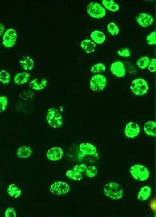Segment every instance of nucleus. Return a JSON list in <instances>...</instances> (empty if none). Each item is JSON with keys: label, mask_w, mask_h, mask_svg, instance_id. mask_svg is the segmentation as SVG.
Masks as SVG:
<instances>
[{"label": "nucleus", "mask_w": 156, "mask_h": 217, "mask_svg": "<svg viewBox=\"0 0 156 217\" xmlns=\"http://www.w3.org/2000/svg\"><path fill=\"white\" fill-rule=\"evenodd\" d=\"M118 52L119 55L124 57L129 56L130 55L129 50L126 49L119 50Z\"/></svg>", "instance_id": "412c9836"}, {"label": "nucleus", "mask_w": 156, "mask_h": 217, "mask_svg": "<svg viewBox=\"0 0 156 217\" xmlns=\"http://www.w3.org/2000/svg\"><path fill=\"white\" fill-rule=\"evenodd\" d=\"M87 10L88 14L94 18H101L105 14V9L97 3H90L87 6Z\"/></svg>", "instance_id": "f03ea898"}, {"label": "nucleus", "mask_w": 156, "mask_h": 217, "mask_svg": "<svg viewBox=\"0 0 156 217\" xmlns=\"http://www.w3.org/2000/svg\"><path fill=\"white\" fill-rule=\"evenodd\" d=\"M30 77L29 74L26 72H22L17 74L15 76L14 82L18 85L23 84L27 82Z\"/></svg>", "instance_id": "0eeeda50"}, {"label": "nucleus", "mask_w": 156, "mask_h": 217, "mask_svg": "<svg viewBox=\"0 0 156 217\" xmlns=\"http://www.w3.org/2000/svg\"><path fill=\"white\" fill-rule=\"evenodd\" d=\"M149 62V59L148 57H144L139 59L136 63L139 67L144 69L148 66Z\"/></svg>", "instance_id": "2eb2a0df"}, {"label": "nucleus", "mask_w": 156, "mask_h": 217, "mask_svg": "<svg viewBox=\"0 0 156 217\" xmlns=\"http://www.w3.org/2000/svg\"><path fill=\"white\" fill-rule=\"evenodd\" d=\"M7 192L12 197L16 198L20 195L21 191L15 184H12L9 185Z\"/></svg>", "instance_id": "ddd939ff"}, {"label": "nucleus", "mask_w": 156, "mask_h": 217, "mask_svg": "<svg viewBox=\"0 0 156 217\" xmlns=\"http://www.w3.org/2000/svg\"><path fill=\"white\" fill-rule=\"evenodd\" d=\"M91 37L93 41L98 44L103 43L105 40V36L104 33L97 30L92 32Z\"/></svg>", "instance_id": "1a4fd4ad"}, {"label": "nucleus", "mask_w": 156, "mask_h": 217, "mask_svg": "<svg viewBox=\"0 0 156 217\" xmlns=\"http://www.w3.org/2000/svg\"><path fill=\"white\" fill-rule=\"evenodd\" d=\"M11 76L10 74L5 70L0 71V81L5 84L9 83L10 81Z\"/></svg>", "instance_id": "4468645a"}, {"label": "nucleus", "mask_w": 156, "mask_h": 217, "mask_svg": "<svg viewBox=\"0 0 156 217\" xmlns=\"http://www.w3.org/2000/svg\"><path fill=\"white\" fill-rule=\"evenodd\" d=\"M111 70L114 74L117 76L122 77L125 74L124 65L121 62H116L112 64Z\"/></svg>", "instance_id": "423d86ee"}, {"label": "nucleus", "mask_w": 156, "mask_h": 217, "mask_svg": "<svg viewBox=\"0 0 156 217\" xmlns=\"http://www.w3.org/2000/svg\"><path fill=\"white\" fill-rule=\"evenodd\" d=\"M5 216L6 217H16L15 211L12 208H9L6 210L5 213Z\"/></svg>", "instance_id": "aec40b11"}, {"label": "nucleus", "mask_w": 156, "mask_h": 217, "mask_svg": "<svg viewBox=\"0 0 156 217\" xmlns=\"http://www.w3.org/2000/svg\"><path fill=\"white\" fill-rule=\"evenodd\" d=\"M136 20L141 26L147 27L152 25L154 22L153 17L146 13H141L136 18Z\"/></svg>", "instance_id": "39448f33"}, {"label": "nucleus", "mask_w": 156, "mask_h": 217, "mask_svg": "<svg viewBox=\"0 0 156 217\" xmlns=\"http://www.w3.org/2000/svg\"><path fill=\"white\" fill-rule=\"evenodd\" d=\"M155 59H153L151 62L148 67V69L151 71L154 72L155 71Z\"/></svg>", "instance_id": "4be33fe9"}, {"label": "nucleus", "mask_w": 156, "mask_h": 217, "mask_svg": "<svg viewBox=\"0 0 156 217\" xmlns=\"http://www.w3.org/2000/svg\"><path fill=\"white\" fill-rule=\"evenodd\" d=\"M16 154L20 158H26L30 154L31 150L29 147L23 146L18 149Z\"/></svg>", "instance_id": "9d476101"}, {"label": "nucleus", "mask_w": 156, "mask_h": 217, "mask_svg": "<svg viewBox=\"0 0 156 217\" xmlns=\"http://www.w3.org/2000/svg\"><path fill=\"white\" fill-rule=\"evenodd\" d=\"M22 67L26 70H31L34 66V62L30 57H27L24 60L20 61Z\"/></svg>", "instance_id": "f8f14e48"}, {"label": "nucleus", "mask_w": 156, "mask_h": 217, "mask_svg": "<svg viewBox=\"0 0 156 217\" xmlns=\"http://www.w3.org/2000/svg\"><path fill=\"white\" fill-rule=\"evenodd\" d=\"M91 70L94 72H102L105 70V67L103 64L99 63L94 66L92 67Z\"/></svg>", "instance_id": "a211bd4d"}, {"label": "nucleus", "mask_w": 156, "mask_h": 217, "mask_svg": "<svg viewBox=\"0 0 156 217\" xmlns=\"http://www.w3.org/2000/svg\"><path fill=\"white\" fill-rule=\"evenodd\" d=\"M132 92L136 95H143L147 91L148 86L146 82L141 79L133 80L130 86Z\"/></svg>", "instance_id": "f257e3e1"}, {"label": "nucleus", "mask_w": 156, "mask_h": 217, "mask_svg": "<svg viewBox=\"0 0 156 217\" xmlns=\"http://www.w3.org/2000/svg\"><path fill=\"white\" fill-rule=\"evenodd\" d=\"M90 83L92 89L96 91H100L105 87L106 84V80L102 75H96L92 78Z\"/></svg>", "instance_id": "7ed1b4c3"}, {"label": "nucleus", "mask_w": 156, "mask_h": 217, "mask_svg": "<svg viewBox=\"0 0 156 217\" xmlns=\"http://www.w3.org/2000/svg\"><path fill=\"white\" fill-rule=\"evenodd\" d=\"M4 29V28L3 25L0 24V36L2 32H3Z\"/></svg>", "instance_id": "5701e85b"}, {"label": "nucleus", "mask_w": 156, "mask_h": 217, "mask_svg": "<svg viewBox=\"0 0 156 217\" xmlns=\"http://www.w3.org/2000/svg\"><path fill=\"white\" fill-rule=\"evenodd\" d=\"M108 32L112 35H114L118 34L119 30L118 27L113 22L109 23L107 26Z\"/></svg>", "instance_id": "dca6fc26"}, {"label": "nucleus", "mask_w": 156, "mask_h": 217, "mask_svg": "<svg viewBox=\"0 0 156 217\" xmlns=\"http://www.w3.org/2000/svg\"><path fill=\"white\" fill-rule=\"evenodd\" d=\"M81 46L86 52L87 53H91L94 51L96 44L91 40L86 39L82 41Z\"/></svg>", "instance_id": "6e6552de"}, {"label": "nucleus", "mask_w": 156, "mask_h": 217, "mask_svg": "<svg viewBox=\"0 0 156 217\" xmlns=\"http://www.w3.org/2000/svg\"><path fill=\"white\" fill-rule=\"evenodd\" d=\"M8 100L6 97L4 96L0 97V112L5 110L7 107Z\"/></svg>", "instance_id": "f3484780"}, {"label": "nucleus", "mask_w": 156, "mask_h": 217, "mask_svg": "<svg viewBox=\"0 0 156 217\" xmlns=\"http://www.w3.org/2000/svg\"><path fill=\"white\" fill-rule=\"evenodd\" d=\"M102 3L104 6L109 10L116 11L119 9L118 5L113 0H103Z\"/></svg>", "instance_id": "9b49d317"}, {"label": "nucleus", "mask_w": 156, "mask_h": 217, "mask_svg": "<svg viewBox=\"0 0 156 217\" xmlns=\"http://www.w3.org/2000/svg\"><path fill=\"white\" fill-rule=\"evenodd\" d=\"M155 33V31H154L147 36V40L149 44H156Z\"/></svg>", "instance_id": "6ab92c4d"}, {"label": "nucleus", "mask_w": 156, "mask_h": 217, "mask_svg": "<svg viewBox=\"0 0 156 217\" xmlns=\"http://www.w3.org/2000/svg\"><path fill=\"white\" fill-rule=\"evenodd\" d=\"M16 38L15 30L9 29L7 31L3 37V44L6 47H12L14 44Z\"/></svg>", "instance_id": "20e7f679"}]
</instances>
